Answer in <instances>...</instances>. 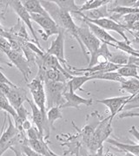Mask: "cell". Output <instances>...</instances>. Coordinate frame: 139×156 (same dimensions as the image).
I'll return each instance as SVG.
<instances>
[{
    "mask_svg": "<svg viewBox=\"0 0 139 156\" xmlns=\"http://www.w3.org/2000/svg\"><path fill=\"white\" fill-rule=\"evenodd\" d=\"M95 129H96V128H95L94 126L87 125V126H85V127L83 128V130H82L83 141V143L87 146V147L89 145L90 141V140H91V137H92V135L94 134Z\"/></svg>",
    "mask_w": 139,
    "mask_h": 156,
    "instance_id": "f1b7e54d",
    "label": "cell"
},
{
    "mask_svg": "<svg viewBox=\"0 0 139 156\" xmlns=\"http://www.w3.org/2000/svg\"><path fill=\"white\" fill-rule=\"evenodd\" d=\"M20 147H21V151L24 154V155L25 156H43L41 155L40 154H38V153L35 152L33 149H31V148L28 146L27 143H25V144H21Z\"/></svg>",
    "mask_w": 139,
    "mask_h": 156,
    "instance_id": "1f68e13d",
    "label": "cell"
},
{
    "mask_svg": "<svg viewBox=\"0 0 139 156\" xmlns=\"http://www.w3.org/2000/svg\"><path fill=\"white\" fill-rule=\"evenodd\" d=\"M16 112H17V118H19L22 122H24L25 120L28 119V115H29V112L28 110L24 108V104L21 105L20 107H18L17 109H16Z\"/></svg>",
    "mask_w": 139,
    "mask_h": 156,
    "instance_id": "4dcf8cb0",
    "label": "cell"
},
{
    "mask_svg": "<svg viewBox=\"0 0 139 156\" xmlns=\"http://www.w3.org/2000/svg\"><path fill=\"white\" fill-rule=\"evenodd\" d=\"M107 45H111L112 47L116 48L117 50H121L124 53H127L130 56H138V50H136L134 49L133 47L130 45V44L126 43L125 41H118L117 44H112V43H109V44H106Z\"/></svg>",
    "mask_w": 139,
    "mask_h": 156,
    "instance_id": "603a6c76",
    "label": "cell"
},
{
    "mask_svg": "<svg viewBox=\"0 0 139 156\" xmlns=\"http://www.w3.org/2000/svg\"><path fill=\"white\" fill-rule=\"evenodd\" d=\"M0 110H3L7 113L9 115H11L13 118V120L17 118V112L12 108L9 101L7 100V98L5 97V95L1 92V90H0Z\"/></svg>",
    "mask_w": 139,
    "mask_h": 156,
    "instance_id": "4316f807",
    "label": "cell"
},
{
    "mask_svg": "<svg viewBox=\"0 0 139 156\" xmlns=\"http://www.w3.org/2000/svg\"><path fill=\"white\" fill-rule=\"evenodd\" d=\"M83 21L85 23V24L89 27L90 30L92 32V34L100 41L102 44H109V43L117 44V42L119 41V40H117L114 37H112L108 31H106V30H103V29L100 28V27L97 26L96 24H93V23H91L87 22V21H85V20H83Z\"/></svg>",
    "mask_w": 139,
    "mask_h": 156,
    "instance_id": "9a60e30c",
    "label": "cell"
},
{
    "mask_svg": "<svg viewBox=\"0 0 139 156\" xmlns=\"http://www.w3.org/2000/svg\"><path fill=\"white\" fill-rule=\"evenodd\" d=\"M46 118H47V122L50 128H54V123L56 122V121L63 118L61 108L59 107H52L49 109H47Z\"/></svg>",
    "mask_w": 139,
    "mask_h": 156,
    "instance_id": "484cf974",
    "label": "cell"
},
{
    "mask_svg": "<svg viewBox=\"0 0 139 156\" xmlns=\"http://www.w3.org/2000/svg\"><path fill=\"white\" fill-rule=\"evenodd\" d=\"M40 3H41L42 6L45 8V10L48 13V15L53 19V21L57 23V25L59 28L63 30H68L75 38L78 40V44H79L81 49L83 50L84 56L87 58V60H89L87 53L85 51V49L82 45V44L80 43L79 38H78V26L76 25L70 13L66 12V11L61 10L53 1H45V0H43V1H40Z\"/></svg>",
    "mask_w": 139,
    "mask_h": 156,
    "instance_id": "6da1fadb",
    "label": "cell"
},
{
    "mask_svg": "<svg viewBox=\"0 0 139 156\" xmlns=\"http://www.w3.org/2000/svg\"><path fill=\"white\" fill-rule=\"evenodd\" d=\"M109 3H110V1H108V0H105V1L104 0H88V1H85L83 5L79 7L78 12L83 13L84 11H93L101 6L108 5Z\"/></svg>",
    "mask_w": 139,
    "mask_h": 156,
    "instance_id": "7402d4cb",
    "label": "cell"
},
{
    "mask_svg": "<svg viewBox=\"0 0 139 156\" xmlns=\"http://www.w3.org/2000/svg\"><path fill=\"white\" fill-rule=\"evenodd\" d=\"M0 70H4V68L2 67V66H0Z\"/></svg>",
    "mask_w": 139,
    "mask_h": 156,
    "instance_id": "f35d334b",
    "label": "cell"
},
{
    "mask_svg": "<svg viewBox=\"0 0 139 156\" xmlns=\"http://www.w3.org/2000/svg\"><path fill=\"white\" fill-rule=\"evenodd\" d=\"M32 127V124L31 123V122L29 121V120H25L24 122L22 123V129L25 132V131H27V130H29L30 128Z\"/></svg>",
    "mask_w": 139,
    "mask_h": 156,
    "instance_id": "d590c367",
    "label": "cell"
},
{
    "mask_svg": "<svg viewBox=\"0 0 139 156\" xmlns=\"http://www.w3.org/2000/svg\"><path fill=\"white\" fill-rule=\"evenodd\" d=\"M117 72L123 78L131 77L139 80L138 67L132 65H123L117 70Z\"/></svg>",
    "mask_w": 139,
    "mask_h": 156,
    "instance_id": "d4e9b609",
    "label": "cell"
},
{
    "mask_svg": "<svg viewBox=\"0 0 139 156\" xmlns=\"http://www.w3.org/2000/svg\"><path fill=\"white\" fill-rule=\"evenodd\" d=\"M106 141L111 144L113 147H115L116 148L119 149L121 152H129L131 153L136 156H138L139 154V145L138 143L136 144H128V143H122V142H118L114 139H107Z\"/></svg>",
    "mask_w": 139,
    "mask_h": 156,
    "instance_id": "ac0fdd59",
    "label": "cell"
},
{
    "mask_svg": "<svg viewBox=\"0 0 139 156\" xmlns=\"http://www.w3.org/2000/svg\"><path fill=\"white\" fill-rule=\"evenodd\" d=\"M78 36L80 43L83 47L85 46L87 48L90 54H92L96 50H98L101 46L102 43L92 34L84 22L83 25L78 27Z\"/></svg>",
    "mask_w": 139,
    "mask_h": 156,
    "instance_id": "8992f818",
    "label": "cell"
},
{
    "mask_svg": "<svg viewBox=\"0 0 139 156\" xmlns=\"http://www.w3.org/2000/svg\"><path fill=\"white\" fill-rule=\"evenodd\" d=\"M129 132H130V134H132V135H134V136L136 137L137 141H138L139 140V132H138V130H137V128H136V126H132V127H131V128L129 130Z\"/></svg>",
    "mask_w": 139,
    "mask_h": 156,
    "instance_id": "e575fe53",
    "label": "cell"
},
{
    "mask_svg": "<svg viewBox=\"0 0 139 156\" xmlns=\"http://www.w3.org/2000/svg\"><path fill=\"white\" fill-rule=\"evenodd\" d=\"M111 56V52L106 44H101L98 50H97L92 54H90L88 67H92L97 64H102L108 62Z\"/></svg>",
    "mask_w": 139,
    "mask_h": 156,
    "instance_id": "5bb4252c",
    "label": "cell"
},
{
    "mask_svg": "<svg viewBox=\"0 0 139 156\" xmlns=\"http://www.w3.org/2000/svg\"><path fill=\"white\" fill-rule=\"evenodd\" d=\"M87 22L91 23L93 24H96L97 26L100 27L104 30H111V31H115L118 33L124 39V41L128 44H131V42L129 40L128 37L125 35V29L123 27L121 23H117L113 20H111V18L104 17V18H100L97 20H90V19H83Z\"/></svg>",
    "mask_w": 139,
    "mask_h": 156,
    "instance_id": "9c48e42d",
    "label": "cell"
},
{
    "mask_svg": "<svg viewBox=\"0 0 139 156\" xmlns=\"http://www.w3.org/2000/svg\"><path fill=\"white\" fill-rule=\"evenodd\" d=\"M26 136H27L28 140L45 139L44 136H42L41 134H39L38 130L37 129V128H34V127H31L29 130L26 131Z\"/></svg>",
    "mask_w": 139,
    "mask_h": 156,
    "instance_id": "f546056e",
    "label": "cell"
},
{
    "mask_svg": "<svg viewBox=\"0 0 139 156\" xmlns=\"http://www.w3.org/2000/svg\"><path fill=\"white\" fill-rule=\"evenodd\" d=\"M10 5L12 7V9L14 10V11L17 14V16L19 17L20 19H22L23 22L24 23L25 25H27L28 29L30 30V31L31 32L32 36H33L34 42L36 43V44L38 45L39 47V42L38 38L37 37V34L34 30L33 26H32V23H31V16H30V13L28 12L24 6L21 4V1H10Z\"/></svg>",
    "mask_w": 139,
    "mask_h": 156,
    "instance_id": "7c38bea8",
    "label": "cell"
},
{
    "mask_svg": "<svg viewBox=\"0 0 139 156\" xmlns=\"http://www.w3.org/2000/svg\"><path fill=\"white\" fill-rule=\"evenodd\" d=\"M127 65H132V66H137L139 67V57L138 56H129L128 62Z\"/></svg>",
    "mask_w": 139,
    "mask_h": 156,
    "instance_id": "836d02e7",
    "label": "cell"
},
{
    "mask_svg": "<svg viewBox=\"0 0 139 156\" xmlns=\"http://www.w3.org/2000/svg\"><path fill=\"white\" fill-rule=\"evenodd\" d=\"M30 16L31 20L37 23L43 29L44 32L42 34V37L45 41L49 38L50 36L57 35L62 30L50 16H43L38 14H30Z\"/></svg>",
    "mask_w": 139,
    "mask_h": 156,
    "instance_id": "5b68a950",
    "label": "cell"
},
{
    "mask_svg": "<svg viewBox=\"0 0 139 156\" xmlns=\"http://www.w3.org/2000/svg\"><path fill=\"white\" fill-rule=\"evenodd\" d=\"M45 93L46 97V108L60 107L64 103V93L66 90V83L45 81Z\"/></svg>",
    "mask_w": 139,
    "mask_h": 156,
    "instance_id": "7a4b0ae2",
    "label": "cell"
},
{
    "mask_svg": "<svg viewBox=\"0 0 139 156\" xmlns=\"http://www.w3.org/2000/svg\"><path fill=\"white\" fill-rule=\"evenodd\" d=\"M64 103L60 107V108H74L79 109L81 105L89 107L93 104L92 99H85L83 97L79 96L71 88H69L67 85L66 90L64 93Z\"/></svg>",
    "mask_w": 139,
    "mask_h": 156,
    "instance_id": "8fae6325",
    "label": "cell"
},
{
    "mask_svg": "<svg viewBox=\"0 0 139 156\" xmlns=\"http://www.w3.org/2000/svg\"><path fill=\"white\" fill-rule=\"evenodd\" d=\"M125 156H136L133 154H131V153H129V152H126L125 153Z\"/></svg>",
    "mask_w": 139,
    "mask_h": 156,
    "instance_id": "74e56055",
    "label": "cell"
},
{
    "mask_svg": "<svg viewBox=\"0 0 139 156\" xmlns=\"http://www.w3.org/2000/svg\"><path fill=\"white\" fill-rule=\"evenodd\" d=\"M134 95H123V96H117V97H111L103 100H97V102L105 105L108 109L111 112V115L109 116V121L112 122L114 117L117 115L119 112L123 109V107L130 100Z\"/></svg>",
    "mask_w": 139,
    "mask_h": 156,
    "instance_id": "ba28073f",
    "label": "cell"
},
{
    "mask_svg": "<svg viewBox=\"0 0 139 156\" xmlns=\"http://www.w3.org/2000/svg\"><path fill=\"white\" fill-rule=\"evenodd\" d=\"M5 54L9 57V59L13 62V64L21 71L24 79L28 81L29 76L31 73V71L30 66H29V62L27 61V59L23 56L21 52H17V51H13L11 50L6 52Z\"/></svg>",
    "mask_w": 139,
    "mask_h": 156,
    "instance_id": "4fadbf2b",
    "label": "cell"
},
{
    "mask_svg": "<svg viewBox=\"0 0 139 156\" xmlns=\"http://www.w3.org/2000/svg\"><path fill=\"white\" fill-rule=\"evenodd\" d=\"M46 53L55 56L58 62L61 63L64 69H65L68 66L65 56H64V35L63 30L57 35V37L52 41L51 45L47 50Z\"/></svg>",
    "mask_w": 139,
    "mask_h": 156,
    "instance_id": "30bf717a",
    "label": "cell"
},
{
    "mask_svg": "<svg viewBox=\"0 0 139 156\" xmlns=\"http://www.w3.org/2000/svg\"><path fill=\"white\" fill-rule=\"evenodd\" d=\"M58 6L61 10L66 11L68 13H75L77 14L79 11V7L77 4H75L74 0H66V1H63V0H57L53 1Z\"/></svg>",
    "mask_w": 139,
    "mask_h": 156,
    "instance_id": "cb8c5ba5",
    "label": "cell"
},
{
    "mask_svg": "<svg viewBox=\"0 0 139 156\" xmlns=\"http://www.w3.org/2000/svg\"><path fill=\"white\" fill-rule=\"evenodd\" d=\"M0 84H6L9 86H15V84L13 83L12 82H11V80H9L8 78L5 76V74L2 72V70H0Z\"/></svg>",
    "mask_w": 139,
    "mask_h": 156,
    "instance_id": "d6a6232c",
    "label": "cell"
},
{
    "mask_svg": "<svg viewBox=\"0 0 139 156\" xmlns=\"http://www.w3.org/2000/svg\"><path fill=\"white\" fill-rule=\"evenodd\" d=\"M28 103L31 108V115H32V121H33L34 125L36 126L37 129L38 130L39 134L42 136L45 137V132L46 133L45 140H47L50 137V126L48 124L46 116H45L42 112L40 111L38 107L36 106V104L33 102V101L30 100L29 98L27 99Z\"/></svg>",
    "mask_w": 139,
    "mask_h": 156,
    "instance_id": "52a82bcc",
    "label": "cell"
},
{
    "mask_svg": "<svg viewBox=\"0 0 139 156\" xmlns=\"http://www.w3.org/2000/svg\"><path fill=\"white\" fill-rule=\"evenodd\" d=\"M21 4L24 8L30 13V14H38L43 16H49L46 12L45 8L42 6L40 1L38 0H23Z\"/></svg>",
    "mask_w": 139,
    "mask_h": 156,
    "instance_id": "e0dca14e",
    "label": "cell"
},
{
    "mask_svg": "<svg viewBox=\"0 0 139 156\" xmlns=\"http://www.w3.org/2000/svg\"><path fill=\"white\" fill-rule=\"evenodd\" d=\"M0 90L5 95L7 100L15 110L18 107L23 105L28 99L27 91L17 85L9 86L6 84H0Z\"/></svg>",
    "mask_w": 139,
    "mask_h": 156,
    "instance_id": "3957f363",
    "label": "cell"
},
{
    "mask_svg": "<svg viewBox=\"0 0 139 156\" xmlns=\"http://www.w3.org/2000/svg\"><path fill=\"white\" fill-rule=\"evenodd\" d=\"M28 88L33 97V102L40 109L42 114L46 116L47 108H46V97H45L44 82H42L38 78H34L31 83H28Z\"/></svg>",
    "mask_w": 139,
    "mask_h": 156,
    "instance_id": "277c9868",
    "label": "cell"
},
{
    "mask_svg": "<svg viewBox=\"0 0 139 156\" xmlns=\"http://www.w3.org/2000/svg\"><path fill=\"white\" fill-rule=\"evenodd\" d=\"M128 59L129 56L126 54L122 53V52L115 53V54L111 53V56L109 62L113 63V64L118 65V66H123V65H127Z\"/></svg>",
    "mask_w": 139,
    "mask_h": 156,
    "instance_id": "83f0119b",
    "label": "cell"
},
{
    "mask_svg": "<svg viewBox=\"0 0 139 156\" xmlns=\"http://www.w3.org/2000/svg\"><path fill=\"white\" fill-rule=\"evenodd\" d=\"M120 90L129 93L130 95H137L139 91V81L135 78L125 80L124 82L121 83Z\"/></svg>",
    "mask_w": 139,
    "mask_h": 156,
    "instance_id": "ffe728a7",
    "label": "cell"
},
{
    "mask_svg": "<svg viewBox=\"0 0 139 156\" xmlns=\"http://www.w3.org/2000/svg\"><path fill=\"white\" fill-rule=\"evenodd\" d=\"M91 80L90 76H73L71 80H69L66 83V85L72 89L73 91H77V90H81L85 92V90L82 88L83 84L86 83L87 82H89Z\"/></svg>",
    "mask_w": 139,
    "mask_h": 156,
    "instance_id": "d6986e66",
    "label": "cell"
},
{
    "mask_svg": "<svg viewBox=\"0 0 139 156\" xmlns=\"http://www.w3.org/2000/svg\"><path fill=\"white\" fill-rule=\"evenodd\" d=\"M91 156H106V154L104 153V146H101L97 150L96 153L92 154Z\"/></svg>",
    "mask_w": 139,
    "mask_h": 156,
    "instance_id": "8d00e7d4",
    "label": "cell"
},
{
    "mask_svg": "<svg viewBox=\"0 0 139 156\" xmlns=\"http://www.w3.org/2000/svg\"><path fill=\"white\" fill-rule=\"evenodd\" d=\"M27 144L35 152L43 156H59L54 154L48 147V141L45 139L41 140H28Z\"/></svg>",
    "mask_w": 139,
    "mask_h": 156,
    "instance_id": "2e32d148",
    "label": "cell"
},
{
    "mask_svg": "<svg viewBox=\"0 0 139 156\" xmlns=\"http://www.w3.org/2000/svg\"><path fill=\"white\" fill-rule=\"evenodd\" d=\"M109 156H116V155H114L113 154H109Z\"/></svg>",
    "mask_w": 139,
    "mask_h": 156,
    "instance_id": "ab89813d",
    "label": "cell"
},
{
    "mask_svg": "<svg viewBox=\"0 0 139 156\" xmlns=\"http://www.w3.org/2000/svg\"><path fill=\"white\" fill-rule=\"evenodd\" d=\"M91 80H104V81H111V82H117V83H123L126 79L122 77L117 71H111V72L102 73L97 74L90 76Z\"/></svg>",
    "mask_w": 139,
    "mask_h": 156,
    "instance_id": "44dd1931",
    "label": "cell"
}]
</instances>
